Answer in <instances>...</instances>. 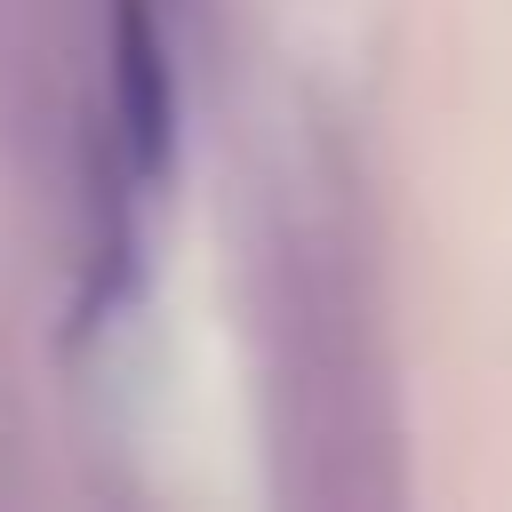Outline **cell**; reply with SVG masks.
<instances>
[{"label":"cell","instance_id":"1","mask_svg":"<svg viewBox=\"0 0 512 512\" xmlns=\"http://www.w3.org/2000/svg\"><path fill=\"white\" fill-rule=\"evenodd\" d=\"M120 120H128V152H136V168L160 176V160H168V128H176V96H168V48H160L144 0H120Z\"/></svg>","mask_w":512,"mask_h":512}]
</instances>
